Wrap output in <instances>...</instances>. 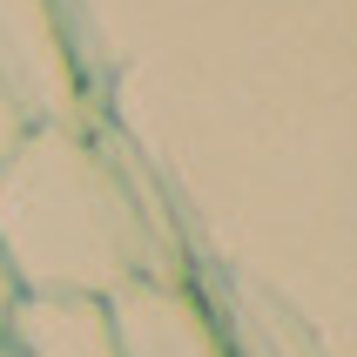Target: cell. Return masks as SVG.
<instances>
[{
  "label": "cell",
  "instance_id": "2",
  "mask_svg": "<svg viewBox=\"0 0 357 357\" xmlns=\"http://www.w3.org/2000/svg\"><path fill=\"white\" fill-rule=\"evenodd\" d=\"M0 88L27 128H88V81L54 0H0Z\"/></svg>",
  "mask_w": 357,
  "mask_h": 357
},
{
  "label": "cell",
  "instance_id": "3",
  "mask_svg": "<svg viewBox=\"0 0 357 357\" xmlns=\"http://www.w3.org/2000/svg\"><path fill=\"white\" fill-rule=\"evenodd\" d=\"M101 317H108L115 357H229L222 324L176 270L128 277L121 290L101 297Z\"/></svg>",
  "mask_w": 357,
  "mask_h": 357
},
{
  "label": "cell",
  "instance_id": "1",
  "mask_svg": "<svg viewBox=\"0 0 357 357\" xmlns=\"http://www.w3.org/2000/svg\"><path fill=\"white\" fill-rule=\"evenodd\" d=\"M0 263L14 297L81 303L169 270L155 216L88 128H27L0 155Z\"/></svg>",
  "mask_w": 357,
  "mask_h": 357
},
{
  "label": "cell",
  "instance_id": "5",
  "mask_svg": "<svg viewBox=\"0 0 357 357\" xmlns=\"http://www.w3.org/2000/svg\"><path fill=\"white\" fill-rule=\"evenodd\" d=\"M20 135H27V121L14 115V101H7V88H0V155H7V149H14Z\"/></svg>",
  "mask_w": 357,
  "mask_h": 357
},
{
  "label": "cell",
  "instance_id": "4",
  "mask_svg": "<svg viewBox=\"0 0 357 357\" xmlns=\"http://www.w3.org/2000/svg\"><path fill=\"white\" fill-rule=\"evenodd\" d=\"M0 344L7 357H115L101 303L81 297H14V310L0 317Z\"/></svg>",
  "mask_w": 357,
  "mask_h": 357
},
{
  "label": "cell",
  "instance_id": "6",
  "mask_svg": "<svg viewBox=\"0 0 357 357\" xmlns=\"http://www.w3.org/2000/svg\"><path fill=\"white\" fill-rule=\"evenodd\" d=\"M14 310V277H7V263H0V317Z\"/></svg>",
  "mask_w": 357,
  "mask_h": 357
}]
</instances>
